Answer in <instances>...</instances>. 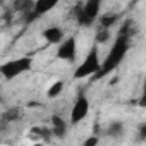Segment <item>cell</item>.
<instances>
[{"instance_id":"1","label":"cell","mask_w":146,"mask_h":146,"mask_svg":"<svg viewBox=\"0 0 146 146\" xmlns=\"http://www.w3.org/2000/svg\"><path fill=\"white\" fill-rule=\"evenodd\" d=\"M131 40L129 36H122V35H117L107 57L103 58V64H102V70L91 79V83H96V81H102L105 79L107 76H110L112 72L124 62L125 55L129 53V48H131Z\"/></svg>"},{"instance_id":"2","label":"cell","mask_w":146,"mask_h":146,"mask_svg":"<svg viewBox=\"0 0 146 146\" xmlns=\"http://www.w3.org/2000/svg\"><path fill=\"white\" fill-rule=\"evenodd\" d=\"M74 21L81 28H91L95 23H98V17L102 16V2L100 0H90V2L78 4L72 11Z\"/></svg>"},{"instance_id":"3","label":"cell","mask_w":146,"mask_h":146,"mask_svg":"<svg viewBox=\"0 0 146 146\" xmlns=\"http://www.w3.org/2000/svg\"><path fill=\"white\" fill-rule=\"evenodd\" d=\"M102 64L103 60L100 58V50L96 45H93L90 48V52L86 53V57L83 58V62L74 69V79H93L98 72L102 70Z\"/></svg>"},{"instance_id":"4","label":"cell","mask_w":146,"mask_h":146,"mask_svg":"<svg viewBox=\"0 0 146 146\" xmlns=\"http://www.w3.org/2000/svg\"><path fill=\"white\" fill-rule=\"evenodd\" d=\"M33 69V57L31 55H24V57H17V58H11L7 62H4L0 65V74L5 81L16 79L26 72H29Z\"/></svg>"},{"instance_id":"5","label":"cell","mask_w":146,"mask_h":146,"mask_svg":"<svg viewBox=\"0 0 146 146\" xmlns=\"http://www.w3.org/2000/svg\"><path fill=\"white\" fill-rule=\"evenodd\" d=\"M90 110H91L90 98L81 91V93L76 96V100H74V103H72V107H70L69 122H70L72 125H78V124L84 122V120L88 119V115H90Z\"/></svg>"},{"instance_id":"6","label":"cell","mask_w":146,"mask_h":146,"mask_svg":"<svg viewBox=\"0 0 146 146\" xmlns=\"http://www.w3.org/2000/svg\"><path fill=\"white\" fill-rule=\"evenodd\" d=\"M55 57H57L58 60H62V62L74 64L76 58H78V40H76V36H67V38L57 46Z\"/></svg>"},{"instance_id":"7","label":"cell","mask_w":146,"mask_h":146,"mask_svg":"<svg viewBox=\"0 0 146 146\" xmlns=\"http://www.w3.org/2000/svg\"><path fill=\"white\" fill-rule=\"evenodd\" d=\"M28 139L33 141V143H50L53 139V132H52V127L50 125H33L29 131H28Z\"/></svg>"},{"instance_id":"8","label":"cell","mask_w":146,"mask_h":146,"mask_svg":"<svg viewBox=\"0 0 146 146\" xmlns=\"http://www.w3.org/2000/svg\"><path fill=\"white\" fill-rule=\"evenodd\" d=\"M41 38L48 43V45H60L67 36H65V31L58 26H48L41 31Z\"/></svg>"},{"instance_id":"9","label":"cell","mask_w":146,"mask_h":146,"mask_svg":"<svg viewBox=\"0 0 146 146\" xmlns=\"http://www.w3.org/2000/svg\"><path fill=\"white\" fill-rule=\"evenodd\" d=\"M48 125L52 127V132H53V137H55V139H64V137L67 136L69 122H67L62 115H58V113L52 115V119H50V124H48Z\"/></svg>"},{"instance_id":"10","label":"cell","mask_w":146,"mask_h":146,"mask_svg":"<svg viewBox=\"0 0 146 146\" xmlns=\"http://www.w3.org/2000/svg\"><path fill=\"white\" fill-rule=\"evenodd\" d=\"M120 23V16L117 12H105L98 17V26L105 29H112Z\"/></svg>"},{"instance_id":"11","label":"cell","mask_w":146,"mask_h":146,"mask_svg":"<svg viewBox=\"0 0 146 146\" xmlns=\"http://www.w3.org/2000/svg\"><path fill=\"white\" fill-rule=\"evenodd\" d=\"M55 7H57V2H55V0H36V2H35V7H33V12H35L38 17H41V16L48 14L50 11H53Z\"/></svg>"},{"instance_id":"12","label":"cell","mask_w":146,"mask_h":146,"mask_svg":"<svg viewBox=\"0 0 146 146\" xmlns=\"http://www.w3.org/2000/svg\"><path fill=\"white\" fill-rule=\"evenodd\" d=\"M124 122H120V120H112L108 125H107V136L108 137H112V139H119V137H122L124 136Z\"/></svg>"},{"instance_id":"13","label":"cell","mask_w":146,"mask_h":146,"mask_svg":"<svg viewBox=\"0 0 146 146\" xmlns=\"http://www.w3.org/2000/svg\"><path fill=\"white\" fill-rule=\"evenodd\" d=\"M113 38V35H112V29H105V28H96V31H95V45L98 46V45H107V43H110V40Z\"/></svg>"},{"instance_id":"14","label":"cell","mask_w":146,"mask_h":146,"mask_svg":"<svg viewBox=\"0 0 146 146\" xmlns=\"http://www.w3.org/2000/svg\"><path fill=\"white\" fill-rule=\"evenodd\" d=\"M62 91H64V81H62V79H57V81H53V83L50 84V88L46 90V96H48V98H57V96H60Z\"/></svg>"},{"instance_id":"15","label":"cell","mask_w":146,"mask_h":146,"mask_svg":"<svg viewBox=\"0 0 146 146\" xmlns=\"http://www.w3.org/2000/svg\"><path fill=\"white\" fill-rule=\"evenodd\" d=\"M2 119H4V122L5 124H14V122H17L19 119H21V108H11V110H5L4 112V115H2Z\"/></svg>"},{"instance_id":"16","label":"cell","mask_w":146,"mask_h":146,"mask_svg":"<svg viewBox=\"0 0 146 146\" xmlns=\"http://www.w3.org/2000/svg\"><path fill=\"white\" fill-rule=\"evenodd\" d=\"M136 137H137V141H141V143H146V122H141V124L137 125Z\"/></svg>"},{"instance_id":"17","label":"cell","mask_w":146,"mask_h":146,"mask_svg":"<svg viewBox=\"0 0 146 146\" xmlns=\"http://www.w3.org/2000/svg\"><path fill=\"white\" fill-rule=\"evenodd\" d=\"M100 144V136L98 134H91L83 141V146H98Z\"/></svg>"},{"instance_id":"18","label":"cell","mask_w":146,"mask_h":146,"mask_svg":"<svg viewBox=\"0 0 146 146\" xmlns=\"http://www.w3.org/2000/svg\"><path fill=\"white\" fill-rule=\"evenodd\" d=\"M137 107L146 108V78H144V81H143V88H141V96H139V100H137Z\"/></svg>"}]
</instances>
